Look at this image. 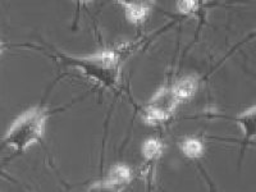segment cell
<instances>
[{
  "mask_svg": "<svg viewBox=\"0 0 256 192\" xmlns=\"http://www.w3.org/2000/svg\"><path fill=\"white\" fill-rule=\"evenodd\" d=\"M59 58L82 74L105 88H114L120 82L122 67V49H109L88 56H70L59 54Z\"/></svg>",
  "mask_w": 256,
  "mask_h": 192,
  "instance_id": "1",
  "label": "cell"
},
{
  "mask_svg": "<svg viewBox=\"0 0 256 192\" xmlns=\"http://www.w3.org/2000/svg\"><path fill=\"white\" fill-rule=\"evenodd\" d=\"M50 112L44 108H34L18 118L8 134L4 144L13 148L17 152H24L32 144L40 142L45 131V124Z\"/></svg>",
  "mask_w": 256,
  "mask_h": 192,
  "instance_id": "2",
  "label": "cell"
},
{
  "mask_svg": "<svg viewBox=\"0 0 256 192\" xmlns=\"http://www.w3.org/2000/svg\"><path fill=\"white\" fill-rule=\"evenodd\" d=\"M180 102L172 86L160 88L144 109V120L152 124L166 122L172 116Z\"/></svg>",
  "mask_w": 256,
  "mask_h": 192,
  "instance_id": "3",
  "label": "cell"
},
{
  "mask_svg": "<svg viewBox=\"0 0 256 192\" xmlns=\"http://www.w3.org/2000/svg\"><path fill=\"white\" fill-rule=\"evenodd\" d=\"M123 6L126 18L134 26H140L150 14L154 2H144V0H130V2H118Z\"/></svg>",
  "mask_w": 256,
  "mask_h": 192,
  "instance_id": "4",
  "label": "cell"
},
{
  "mask_svg": "<svg viewBox=\"0 0 256 192\" xmlns=\"http://www.w3.org/2000/svg\"><path fill=\"white\" fill-rule=\"evenodd\" d=\"M255 106L248 108V110L244 112L242 114L237 116L234 118L237 123L242 127L244 131V144H242V152H244V148H248L250 141L255 138Z\"/></svg>",
  "mask_w": 256,
  "mask_h": 192,
  "instance_id": "5",
  "label": "cell"
},
{
  "mask_svg": "<svg viewBox=\"0 0 256 192\" xmlns=\"http://www.w3.org/2000/svg\"><path fill=\"white\" fill-rule=\"evenodd\" d=\"M198 88V80L195 76H187L184 78L178 80L172 86V90L174 91L176 96L178 98L180 102L190 99L195 95Z\"/></svg>",
  "mask_w": 256,
  "mask_h": 192,
  "instance_id": "6",
  "label": "cell"
},
{
  "mask_svg": "<svg viewBox=\"0 0 256 192\" xmlns=\"http://www.w3.org/2000/svg\"><path fill=\"white\" fill-rule=\"evenodd\" d=\"M105 180L112 184L126 187L130 184V180H131V170H130L128 166H123V164L114 166L113 168L109 170V174Z\"/></svg>",
  "mask_w": 256,
  "mask_h": 192,
  "instance_id": "7",
  "label": "cell"
},
{
  "mask_svg": "<svg viewBox=\"0 0 256 192\" xmlns=\"http://www.w3.org/2000/svg\"><path fill=\"white\" fill-rule=\"evenodd\" d=\"M180 148L184 152V156L188 159H198L204 154V144L201 142L198 138H194V137H188L182 140L180 144Z\"/></svg>",
  "mask_w": 256,
  "mask_h": 192,
  "instance_id": "8",
  "label": "cell"
},
{
  "mask_svg": "<svg viewBox=\"0 0 256 192\" xmlns=\"http://www.w3.org/2000/svg\"><path fill=\"white\" fill-rule=\"evenodd\" d=\"M163 152V145L158 138L146 140L142 145V155L148 163H155Z\"/></svg>",
  "mask_w": 256,
  "mask_h": 192,
  "instance_id": "9",
  "label": "cell"
},
{
  "mask_svg": "<svg viewBox=\"0 0 256 192\" xmlns=\"http://www.w3.org/2000/svg\"><path fill=\"white\" fill-rule=\"evenodd\" d=\"M124 187L116 186V184H112L106 180H100L96 184H91L88 192H123Z\"/></svg>",
  "mask_w": 256,
  "mask_h": 192,
  "instance_id": "10",
  "label": "cell"
},
{
  "mask_svg": "<svg viewBox=\"0 0 256 192\" xmlns=\"http://www.w3.org/2000/svg\"><path fill=\"white\" fill-rule=\"evenodd\" d=\"M178 12H180L182 14L186 16H192L196 10H198V6H201V3L198 2H180L177 3Z\"/></svg>",
  "mask_w": 256,
  "mask_h": 192,
  "instance_id": "11",
  "label": "cell"
},
{
  "mask_svg": "<svg viewBox=\"0 0 256 192\" xmlns=\"http://www.w3.org/2000/svg\"><path fill=\"white\" fill-rule=\"evenodd\" d=\"M6 44H4L3 41H0V56H2V54H3V52L4 50H6Z\"/></svg>",
  "mask_w": 256,
  "mask_h": 192,
  "instance_id": "12",
  "label": "cell"
},
{
  "mask_svg": "<svg viewBox=\"0 0 256 192\" xmlns=\"http://www.w3.org/2000/svg\"><path fill=\"white\" fill-rule=\"evenodd\" d=\"M204 176H205V178H206V180H208V184H209V186H210V192H214V187H212V184H210V180H209V178H208V176L205 174V172H204Z\"/></svg>",
  "mask_w": 256,
  "mask_h": 192,
  "instance_id": "13",
  "label": "cell"
}]
</instances>
